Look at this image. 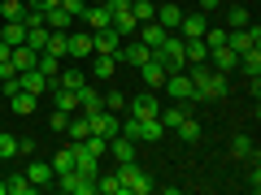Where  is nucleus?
Segmentation results:
<instances>
[{"mask_svg": "<svg viewBox=\"0 0 261 195\" xmlns=\"http://www.w3.org/2000/svg\"><path fill=\"white\" fill-rule=\"evenodd\" d=\"M200 9H205V13H209V9H218V0H200Z\"/></svg>", "mask_w": 261, "mask_h": 195, "instance_id": "nucleus-48", "label": "nucleus"}, {"mask_svg": "<svg viewBox=\"0 0 261 195\" xmlns=\"http://www.w3.org/2000/svg\"><path fill=\"white\" fill-rule=\"evenodd\" d=\"M18 156H35V139H18Z\"/></svg>", "mask_w": 261, "mask_h": 195, "instance_id": "nucleus-45", "label": "nucleus"}, {"mask_svg": "<svg viewBox=\"0 0 261 195\" xmlns=\"http://www.w3.org/2000/svg\"><path fill=\"white\" fill-rule=\"evenodd\" d=\"M65 121H70V113H61V109H53V117H48V126H53V130H65Z\"/></svg>", "mask_w": 261, "mask_h": 195, "instance_id": "nucleus-44", "label": "nucleus"}, {"mask_svg": "<svg viewBox=\"0 0 261 195\" xmlns=\"http://www.w3.org/2000/svg\"><path fill=\"white\" fill-rule=\"evenodd\" d=\"M44 52L65 56V30H48V44H44Z\"/></svg>", "mask_w": 261, "mask_h": 195, "instance_id": "nucleus-42", "label": "nucleus"}, {"mask_svg": "<svg viewBox=\"0 0 261 195\" xmlns=\"http://www.w3.org/2000/svg\"><path fill=\"white\" fill-rule=\"evenodd\" d=\"M0 104H5V95H0Z\"/></svg>", "mask_w": 261, "mask_h": 195, "instance_id": "nucleus-51", "label": "nucleus"}, {"mask_svg": "<svg viewBox=\"0 0 261 195\" xmlns=\"http://www.w3.org/2000/svg\"><path fill=\"white\" fill-rule=\"evenodd\" d=\"M135 35H140V39H144V44H148V48H157L161 39L170 35V30L161 26V22H140V30H135Z\"/></svg>", "mask_w": 261, "mask_h": 195, "instance_id": "nucleus-23", "label": "nucleus"}, {"mask_svg": "<svg viewBox=\"0 0 261 195\" xmlns=\"http://www.w3.org/2000/svg\"><path fill=\"white\" fill-rule=\"evenodd\" d=\"M126 113H130V117H157V113H161V95L152 91V87H144V95L126 100Z\"/></svg>", "mask_w": 261, "mask_h": 195, "instance_id": "nucleus-4", "label": "nucleus"}, {"mask_svg": "<svg viewBox=\"0 0 261 195\" xmlns=\"http://www.w3.org/2000/svg\"><path fill=\"white\" fill-rule=\"evenodd\" d=\"M35 70H39L44 78H57V70H61V56H57V52H39Z\"/></svg>", "mask_w": 261, "mask_h": 195, "instance_id": "nucleus-32", "label": "nucleus"}, {"mask_svg": "<svg viewBox=\"0 0 261 195\" xmlns=\"http://www.w3.org/2000/svg\"><path fill=\"white\" fill-rule=\"evenodd\" d=\"M5 186H9V195H35V182H31L27 174H9Z\"/></svg>", "mask_w": 261, "mask_h": 195, "instance_id": "nucleus-36", "label": "nucleus"}, {"mask_svg": "<svg viewBox=\"0 0 261 195\" xmlns=\"http://www.w3.org/2000/svg\"><path fill=\"white\" fill-rule=\"evenodd\" d=\"M231 156H240V160H257V152H252V139H248V135H235V139H231Z\"/></svg>", "mask_w": 261, "mask_h": 195, "instance_id": "nucleus-34", "label": "nucleus"}, {"mask_svg": "<svg viewBox=\"0 0 261 195\" xmlns=\"http://www.w3.org/2000/svg\"><path fill=\"white\" fill-rule=\"evenodd\" d=\"M130 18L135 22H152L157 18V5H152V0H130Z\"/></svg>", "mask_w": 261, "mask_h": 195, "instance_id": "nucleus-35", "label": "nucleus"}, {"mask_svg": "<svg viewBox=\"0 0 261 195\" xmlns=\"http://www.w3.org/2000/svg\"><path fill=\"white\" fill-rule=\"evenodd\" d=\"M148 52H152V48L144 44V39H122V48H118V61H126V65H135V70H140V65L148 61Z\"/></svg>", "mask_w": 261, "mask_h": 195, "instance_id": "nucleus-10", "label": "nucleus"}, {"mask_svg": "<svg viewBox=\"0 0 261 195\" xmlns=\"http://www.w3.org/2000/svg\"><path fill=\"white\" fill-rule=\"evenodd\" d=\"M79 22H83V26L87 30H100V26H109V5H100V9H83V18H79Z\"/></svg>", "mask_w": 261, "mask_h": 195, "instance_id": "nucleus-27", "label": "nucleus"}, {"mask_svg": "<svg viewBox=\"0 0 261 195\" xmlns=\"http://www.w3.org/2000/svg\"><path fill=\"white\" fill-rule=\"evenodd\" d=\"M9 61H13V70H18V74H22V70H35L39 52H31L27 44H18V48H13V52H9Z\"/></svg>", "mask_w": 261, "mask_h": 195, "instance_id": "nucleus-24", "label": "nucleus"}, {"mask_svg": "<svg viewBox=\"0 0 261 195\" xmlns=\"http://www.w3.org/2000/svg\"><path fill=\"white\" fill-rule=\"evenodd\" d=\"M109 18H113V22H109V26H113V30H118V35H122V39H130V35H135V30H140V22L130 18V9H118V13H109Z\"/></svg>", "mask_w": 261, "mask_h": 195, "instance_id": "nucleus-18", "label": "nucleus"}, {"mask_svg": "<svg viewBox=\"0 0 261 195\" xmlns=\"http://www.w3.org/2000/svg\"><path fill=\"white\" fill-rule=\"evenodd\" d=\"M118 48H122V35H118L113 26L92 30V52H100V56H118Z\"/></svg>", "mask_w": 261, "mask_h": 195, "instance_id": "nucleus-6", "label": "nucleus"}, {"mask_svg": "<svg viewBox=\"0 0 261 195\" xmlns=\"http://www.w3.org/2000/svg\"><path fill=\"white\" fill-rule=\"evenodd\" d=\"M61 9L70 13L74 22H79V18H83V9H87V0H61Z\"/></svg>", "mask_w": 261, "mask_h": 195, "instance_id": "nucleus-43", "label": "nucleus"}, {"mask_svg": "<svg viewBox=\"0 0 261 195\" xmlns=\"http://www.w3.org/2000/svg\"><path fill=\"white\" fill-rule=\"evenodd\" d=\"M109 152H113V165H126V160L140 156V143L126 139V135H113V139H109Z\"/></svg>", "mask_w": 261, "mask_h": 195, "instance_id": "nucleus-12", "label": "nucleus"}, {"mask_svg": "<svg viewBox=\"0 0 261 195\" xmlns=\"http://www.w3.org/2000/svg\"><path fill=\"white\" fill-rule=\"evenodd\" d=\"M183 117H187V100H174L170 109H161V113H157V121H161L166 130H174V126H178Z\"/></svg>", "mask_w": 261, "mask_h": 195, "instance_id": "nucleus-20", "label": "nucleus"}, {"mask_svg": "<svg viewBox=\"0 0 261 195\" xmlns=\"http://www.w3.org/2000/svg\"><path fill=\"white\" fill-rule=\"evenodd\" d=\"M53 87H70V91H83V87H87V74H83V65H70V70H57Z\"/></svg>", "mask_w": 261, "mask_h": 195, "instance_id": "nucleus-15", "label": "nucleus"}, {"mask_svg": "<svg viewBox=\"0 0 261 195\" xmlns=\"http://www.w3.org/2000/svg\"><path fill=\"white\" fill-rule=\"evenodd\" d=\"M79 109H83V113H96V109H105V104H100V91H96L92 83H87L83 91H79Z\"/></svg>", "mask_w": 261, "mask_h": 195, "instance_id": "nucleus-33", "label": "nucleus"}, {"mask_svg": "<svg viewBox=\"0 0 261 195\" xmlns=\"http://www.w3.org/2000/svg\"><path fill=\"white\" fill-rule=\"evenodd\" d=\"M109 5V13H118V9H130V0H105Z\"/></svg>", "mask_w": 261, "mask_h": 195, "instance_id": "nucleus-46", "label": "nucleus"}, {"mask_svg": "<svg viewBox=\"0 0 261 195\" xmlns=\"http://www.w3.org/2000/svg\"><path fill=\"white\" fill-rule=\"evenodd\" d=\"M205 30H209V13L205 9L183 13V22H178V35H183V39H205Z\"/></svg>", "mask_w": 261, "mask_h": 195, "instance_id": "nucleus-7", "label": "nucleus"}, {"mask_svg": "<svg viewBox=\"0 0 261 195\" xmlns=\"http://www.w3.org/2000/svg\"><path fill=\"white\" fill-rule=\"evenodd\" d=\"M44 26H48V30H70V26H74V18L57 5V9H44Z\"/></svg>", "mask_w": 261, "mask_h": 195, "instance_id": "nucleus-25", "label": "nucleus"}, {"mask_svg": "<svg viewBox=\"0 0 261 195\" xmlns=\"http://www.w3.org/2000/svg\"><path fill=\"white\" fill-rule=\"evenodd\" d=\"M18 87H22V91H31V95H44L48 87H53V78H44L39 70H22V74H18Z\"/></svg>", "mask_w": 261, "mask_h": 195, "instance_id": "nucleus-16", "label": "nucleus"}, {"mask_svg": "<svg viewBox=\"0 0 261 195\" xmlns=\"http://www.w3.org/2000/svg\"><path fill=\"white\" fill-rule=\"evenodd\" d=\"M65 135H70V143H83L87 135H92V121H87V113H79V117L65 121Z\"/></svg>", "mask_w": 261, "mask_h": 195, "instance_id": "nucleus-21", "label": "nucleus"}, {"mask_svg": "<svg viewBox=\"0 0 261 195\" xmlns=\"http://www.w3.org/2000/svg\"><path fill=\"white\" fill-rule=\"evenodd\" d=\"M65 56H74V61H87L92 56V30H65Z\"/></svg>", "mask_w": 261, "mask_h": 195, "instance_id": "nucleus-5", "label": "nucleus"}, {"mask_svg": "<svg viewBox=\"0 0 261 195\" xmlns=\"http://www.w3.org/2000/svg\"><path fill=\"white\" fill-rule=\"evenodd\" d=\"M0 39H5L9 48L27 44V26H22V22H5V30H0Z\"/></svg>", "mask_w": 261, "mask_h": 195, "instance_id": "nucleus-30", "label": "nucleus"}, {"mask_svg": "<svg viewBox=\"0 0 261 195\" xmlns=\"http://www.w3.org/2000/svg\"><path fill=\"white\" fill-rule=\"evenodd\" d=\"M187 78H192V87H196V100H222L226 91H231V83H226V74H218L209 61H200V65H187Z\"/></svg>", "mask_w": 261, "mask_h": 195, "instance_id": "nucleus-1", "label": "nucleus"}, {"mask_svg": "<svg viewBox=\"0 0 261 195\" xmlns=\"http://www.w3.org/2000/svg\"><path fill=\"white\" fill-rule=\"evenodd\" d=\"M0 9H5V0H0Z\"/></svg>", "mask_w": 261, "mask_h": 195, "instance_id": "nucleus-50", "label": "nucleus"}, {"mask_svg": "<svg viewBox=\"0 0 261 195\" xmlns=\"http://www.w3.org/2000/svg\"><path fill=\"white\" fill-rule=\"evenodd\" d=\"M53 169H57V174H70V169H74V143H70V148H61V152L53 156Z\"/></svg>", "mask_w": 261, "mask_h": 195, "instance_id": "nucleus-38", "label": "nucleus"}, {"mask_svg": "<svg viewBox=\"0 0 261 195\" xmlns=\"http://www.w3.org/2000/svg\"><path fill=\"white\" fill-rule=\"evenodd\" d=\"M9 52H13V48L5 44V39H0V61H9Z\"/></svg>", "mask_w": 261, "mask_h": 195, "instance_id": "nucleus-47", "label": "nucleus"}, {"mask_svg": "<svg viewBox=\"0 0 261 195\" xmlns=\"http://www.w3.org/2000/svg\"><path fill=\"white\" fill-rule=\"evenodd\" d=\"M113 174H118V182H122V191H126V195H148V191H152V178L140 169V160L113 165Z\"/></svg>", "mask_w": 261, "mask_h": 195, "instance_id": "nucleus-2", "label": "nucleus"}, {"mask_svg": "<svg viewBox=\"0 0 261 195\" xmlns=\"http://www.w3.org/2000/svg\"><path fill=\"white\" fill-rule=\"evenodd\" d=\"M152 22H161L166 30H178V22H183V9L178 5H157V18Z\"/></svg>", "mask_w": 261, "mask_h": 195, "instance_id": "nucleus-26", "label": "nucleus"}, {"mask_svg": "<svg viewBox=\"0 0 261 195\" xmlns=\"http://www.w3.org/2000/svg\"><path fill=\"white\" fill-rule=\"evenodd\" d=\"M183 56H187V65L209 61V44H205V39H183Z\"/></svg>", "mask_w": 261, "mask_h": 195, "instance_id": "nucleus-22", "label": "nucleus"}, {"mask_svg": "<svg viewBox=\"0 0 261 195\" xmlns=\"http://www.w3.org/2000/svg\"><path fill=\"white\" fill-rule=\"evenodd\" d=\"M44 44H48V26H31L27 30V48L31 52H44Z\"/></svg>", "mask_w": 261, "mask_h": 195, "instance_id": "nucleus-39", "label": "nucleus"}, {"mask_svg": "<svg viewBox=\"0 0 261 195\" xmlns=\"http://www.w3.org/2000/svg\"><path fill=\"white\" fill-rule=\"evenodd\" d=\"M252 26V13L244 9V5H235V9H226V30H244Z\"/></svg>", "mask_w": 261, "mask_h": 195, "instance_id": "nucleus-29", "label": "nucleus"}, {"mask_svg": "<svg viewBox=\"0 0 261 195\" xmlns=\"http://www.w3.org/2000/svg\"><path fill=\"white\" fill-rule=\"evenodd\" d=\"M244 78H261V52L257 48H248V52H240V65H235Z\"/></svg>", "mask_w": 261, "mask_h": 195, "instance_id": "nucleus-19", "label": "nucleus"}, {"mask_svg": "<svg viewBox=\"0 0 261 195\" xmlns=\"http://www.w3.org/2000/svg\"><path fill=\"white\" fill-rule=\"evenodd\" d=\"M113 70H118V56L92 52V78H113Z\"/></svg>", "mask_w": 261, "mask_h": 195, "instance_id": "nucleus-28", "label": "nucleus"}, {"mask_svg": "<svg viewBox=\"0 0 261 195\" xmlns=\"http://www.w3.org/2000/svg\"><path fill=\"white\" fill-rule=\"evenodd\" d=\"M100 104H105V109H109V113H126V95H122L118 87H109V91L100 95Z\"/></svg>", "mask_w": 261, "mask_h": 195, "instance_id": "nucleus-37", "label": "nucleus"}, {"mask_svg": "<svg viewBox=\"0 0 261 195\" xmlns=\"http://www.w3.org/2000/svg\"><path fill=\"white\" fill-rule=\"evenodd\" d=\"M74 174H83V178H96V174H100V156H92L83 143H74Z\"/></svg>", "mask_w": 261, "mask_h": 195, "instance_id": "nucleus-13", "label": "nucleus"}, {"mask_svg": "<svg viewBox=\"0 0 261 195\" xmlns=\"http://www.w3.org/2000/svg\"><path fill=\"white\" fill-rule=\"evenodd\" d=\"M57 5H61V0H44V9H57Z\"/></svg>", "mask_w": 261, "mask_h": 195, "instance_id": "nucleus-49", "label": "nucleus"}, {"mask_svg": "<svg viewBox=\"0 0 261 195\" xmlns=\"http://www.w3.org/2000/svg\"><path fill=\"white\" fill-rule=\"evenodd\" d=\"M13 156H18V135L5 130V135H0V160H13Z\"/></svg>", "mask_w": 261, "mask_h": 195, "instance_id": "nucleus-40", "label": "nucleus"}, {"mask_svg": "<svg viewBox=\"0 0 261 195\" xmlns=\"http://www.w3.org/2000/svg\"><path fill=\"white\" fill-rule=\"evenodd\" d=\"M174 135H178V139H183V143H200V121L183 117V121H178V126H174Z\"/></svg>", "mask_w": 261, "mask_h": 195, "instance_id": "nucleus-31", "label": "nucleus"}, {"mask_svg": "<svg viewBox=\"0 0 261 195\" xmlns=\"http://www.w3.org/2000/svg\"><path fill=\"white\" fill-rule=\"evenodd\" d=\"M209 65H214L218 74H235L240 52H235V48H226V44H218V48H209Z\"/></svg>", "mask_w": 261, "mask_h": 195, "instance_id": "nucleus-11", "label": "nucleus"}, {"mask_svg": "<svg viewBox=\"0 0 261 195\" xmlns=\"http://www.w3.org/2000/svg\"><path fill=\"white\" fill-rule=\"evenodd\" d=\"M140 78H144V87H152V91H161V83H166V61H161L157 52H148V61L140 65Z\"/></svg>", "mask_w": 261, "mask_h": 195, "instance_id": "nucleus-8", "label": "nucleus"}, {"mask_svg": "<svg viewBox=\"0 0 261 195\" xmlns=\"http://www.w3.org/2000/svg\"><path fill=\"white\" fill-rule=\"evenodd\" d=\"M87 121H92V135H105V139H113V135H118V126H122V117H118V113H109V109L87 113Z\"/></svg>", "mask_w": 261, "mask_h": 195, "instance_id": "nucleus-9", "label": "nucleus"}, {"mask_svg": "<svg viewBox=\"0 0 261 195\" xmlns=\"http://www.w3.org/2000/svg\"><path fill=\"white\" fill-rule=\"evenodd\" d=\"M83 148L92 152V156H105V152H109V139H105V135H87V139H83Z\"/></svg>", "mask_w": 261, "mask_h": 195, "instance_id": "nucleus-41", "label": "nucleus"}, {"mask_svg": "<svg viewBox=\"0 0 261 195\" xmlns=\"http://www.w3.org/2000/svg\"><path fill=\"white\" fill-rule=\"evenodd\" d=\"M27 178H31V182H35V191H39V186H48V182H57V169H53V160H31V165H27Z\"/></svg>", "mask_w": 261, "mask_h": 195, "instance_id": "nucleus-14", "label": "nucleus"}, {"mask_svg": "<svg viewBox=\"0 0 261 195\" xmlns=\"http://www.w3.org/2000/svg\"><path fill=\"white\" fill-rule=\"evenodd\" d=\"M161 91H166L170 100H187V104H196V87H192V78H187V70H183V74H166Z\"/></svg>", "mask_w": 261, "mask_h": 195, "instance_id": "nucleus-3", "label": "nucleus"}, {"mask_svg": "<svg viewBox=\"0 0 261 195\" xmlns=\"http://www.w3.org/2000/svg\"><path fill=\"white\" fill-rule=\"evenodd\" d=\"M5 100H9V109H13V113H22V117H31V113L39 109V95L22 91V87H18V91H9V95H5Z\"/></svg>", "mask_w": 261, "mask_h": 195, "instance_id": "nucleus-17", "label": "nucleus"}]
</instances>
